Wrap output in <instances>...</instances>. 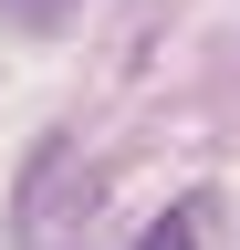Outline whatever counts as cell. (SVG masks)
<instances>
[{
    "label": "cell",
    "instance_id": "6da1fadb",
    "mask_svg": "<svg viewBox=\"0 0 240 250\" xmlns=\"http://www.w3.org/2000/svg\"><path fill=\"white\" fill-rule=\"evenodd\" d=\"M84 219H94V167H73V136H42L32 167H21L11 229H21V250H63Z\"/></svg>",
    "mask_w": 240,
    "mask_h": 250
},
{
    "label": "cell",
    "instance_id": "7a4b0ae2",
    "mask_svg": "<svg viewBox=\"0 0 240 250\" xmlns=\"http://www.w3.org/2000/svg\"><path fill=\"white\" fill-rule=\"evenodd\" d=\"M209 229H219V198H209V188H188L167 219H146V229H136V250H209Z\"/></svg>",
    "mask_w": 240,
    "mask_h": 250
},
{
    "label": "cell",
    "instance_id": "3957f363",
    "mask_svg": "<svg viewBox=\"0 0 240 250\" xmlns=\"http://www.w3.org/2000/svg\"><path fill=\"white\" fill-rule=\"evenodd\" d=\"M21 11H42V0H21Z\"/></svg>",
    "mask_w": 240,
    "mask_h": 250
}]
</instances>
